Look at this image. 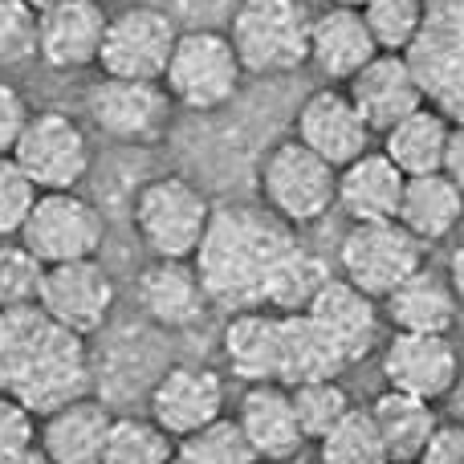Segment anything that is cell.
Wrapping results in <instances>:
<instances>
[{"instance_id":"1","label":"cell","mask_w":464,"mask_h":464,"mask_svg":"<svg viewBox=\"0 0 464 464\" xmlns=\"http://www.w3.org/2000/svg\"><path fill=\"white\" fill-rule=\"evenodd\" d=\"M297 245H302L297 232L269 208L225 204V208H212L208 232H204L192 265L217 305L232 314L265 310L273 273Z\"/></svg>"},{"instance_id":"2","label":"cell","mask_w":464,"mask_h":464,"mask_svg":"<svg viewBox=\"0 0 464 464\" xmlns=\"http://www.w3.org/2000/svg\"><path fill=\"white\" fill-rule=\"evenodd\" d=\"M0 392L37 420L90 395L86 338L57 326L41 305L0 310Z\"/></svg>"},{"instance_id":"3","label":"cell","mask_w":464,"mask_h":464,"mask_svg":"<svg viewBox=\"0 0 464 464\" xmlns=\"http://www.w3.org/2000/svg\"><path fill=\"white\" fill-rule=\"evenodd\" d=\"M310 21L302 0H240L228 41L245 73H289L310 65Z\"/></svg>"},{"instance_id":"4","label":"cell","mask_w":464,"mask_h":464,"mask_svg":"<svg viewBox=\"0 0 464 464\" xmlns=\"http://www.w3.org/2000/svg\"><path fill=\"white\" fill-rule=\"evenodd\" d=\"M139 240L155 261H192L212 220V204L192 179L160 176L147 179L130 204Z\"/></svg>"},{"instance_id":"5","label":"cell","mask_w":464,"mask_h":464,"mask_svg":"<svg viewBox=\"0 0 464 464\" xmlns=\"http://www.w3.org/2000/svg\"><path fill=\"white\" fill-rule=\"evenodd\" d=\"M256 188H261V208H269L289 228H305L318 225L334 208L338 168H330L322 155H314L297 139H281L261 160Z\"/></svg>"},{"instance_id":"6","label":"cell","mask_w":464,"mask_h":464,"mask_svg":"<svg viewBox=\"0 0 464 464\" xmlns=\"http://www.w3.org/2000/svg\"><path fill=\"white\" fill-rule=\"evenodd\" d=\"M245 65L232 49L228 33L220 29H184L163 70V90L176 106L196 114L220 111L240 90Z\"/></svg>"},{"instance_id":"7","label":"cell","mask_w":464,"mask_h":464,"mask_svg":"<svg viewBox=\"0 0 464 464\" xmlns=\"http://www.w3.org/2000/svg\"><path fill=\"white\" fill-rule=\"evenodd\" d=\"M428 245L416 240L400 220H379V225H351L338 245V277L359 285L375 302H383L392 289H400L411 273L424 269Z\"/></svg>"},{"instance_id":"8","label":"cell","mask_w":464,"mask_h":464,"mask_svg":"<svg viewBox=\"0 0 464 464\" xmlns=\"http://www.w3.org/2000/svg\"><path fill=\"white\" fill-rule=\"evenodd\" d=\"M16 240L41 265L90 261V256L102 253L106 220L94 200L78 196V188L73 192H41Z\"/></svg>"},{"instance_id":"9","label":"cell","mask_w":464,"mask_h":464,"mask_svg":"<svg viewBox=\"0 0 464 464\" xmlns=\"http://www.w3.org/2000/svg\"><path fill=\"white\" fill-rule=\"evenodd\" d=\"M13 160L37 184V192H73L90 171V139L65 111H33Z\"/></svg>"},{"instance_id":"10","label":"cell","mask_w":464,"mask_h":464,"mask_svg":"<svg viewBox=\"0 0 464 464\" xmlns=\"http://www.w3.org/2000/svg\"><path fill=\"white\" fill-rule=\"evenodd\" d=\"M179 41V29L163 8L130 5L106 21L98 70L106 78H135V82H163V70L171 62V49Z\"/></svg>"},{"instance_id":"11","label":"cell","mask_w":464,"mask_h":464,"mask_svg":"<svg viewBox=\"0 0 464 464\" xmlns=\"http://www.w3.org/2000/svg\"><path fill=\"white\" fill-rule=\"evenodd\" d=\"M90 119L114 143H160L171 122V98L163 82H135V78H98L86 94Z\"/></svg>"},{"instance_id":"12","label":"cell","mask_w":464,"mask_h":464,"mask_svg":"<svg viewBox=\"0 0 464 464\" xmlns=\"http://www.w3.org/2000/svg\"><path fill=\"white\" fill-rule=\"evenodd\" d=\"M114 297H119L114 294V277L106 273V265L98 261V256H90V261L45 265V281H41L37 305L57 326L90 338L111 318Z\"/></svg>"},{"instance_id":"13","label":"cell","mask_w":464,"mask_h":464,"mask_svg":"<svg viewBox=\"0 0 464 464\" xmlns=\"http://www.w3.org/2000/svg\"><path fill=\"white\" fill-rule=\"evenodd\" d=\"M294 139L310 147L314 155H322L330 168H346L362 151H371L375 130L367 127V119L359 114V106L351 102L343 86H322L305 94V102L297 106Z\"/></svg>"},{"instance_id":"14","label":"cell","mask_w":464,"mask_h":464,"mask_svg":"<svg viewBox=\"0 0 464 464\" xmlns=\"http://www.w3.org/2000/svg\"><path fill=\"white\" fill-rule=\"evenodd\" d=\"M220 416H225V379L212 367H168L151 387V420L176 444L204 432Z\"/></svg>"},{"instance_id":"15","label":"cell","mask_w":464,"mask_h":464,"mask_svg":"<svg viewBox=\"0 0 464 464\" xmlns=\"http://www.w3.org/2000/svg\"><path fill=\"white\" fill-rule=\"evenodd\" d=\"M460 371V351L452 346L449 334H403V330H395L383 351L387 387L420 395L428 403L449 400Z\"/></svg>"},{"instance_id":"16","label":"cell","mask_w":464,"mask_h":464,"mask_svg":"<svg viewBox=\"0 0 464 464\" xmlns=\"http://www.w3.org/2000/svg\"><path fill=\"white\" fill-rule=\"evenodd\" d=\"M346 94H351V102L359 106V114L367 119V127L375 135H383L400 119H408L411 111L428 106L424 90H420L416 73H411L403 53H375L346 82Z\"/></svg>"},{"instance_id":"17","label":"cell","mask_w":464,"mask_h":464,"mask_svg":"<svg viewBox=\"0 0 464 464\" xmlns=\"http://www.w3.org/2000/svg\"><path fill=\"white\" fill-rule=\"evenodd\" d=\"M106 8L98 0H65L37 16V57L49 70H86L98 65L106 33Z\"/></svg>"},{"instance_id":"18","label":"cell","mask_w":464,"mask_h":464,"mask_svg":"<svg viewBox=\"0 0 464 464\" xmlns=\"http://www.w3.org/2000/svg\"><path fill=\"white\" fill-rule=\"evenodd\" d=\"M375 53L379 45L362 21V8L330 5L310 21V65L330 86H346Z\"/></svg>"},{"instance_id":"19","label":"cell","mask_w":464,"mask_h":464,"mask_svg":"<svg viewBox=\"0 0 464 464\" xmlns=\"http://www.w3.org/2000/svg\"><path fill=\"white\" fill-rule=\"evenodd\" d=\"M403 176L392 160L383 155V147L362 151L354 163L338 168V196L334 208H343L351 217V225H379V220H395L400 217V200H403Z\"/></svg>"},{"instance_id":"20","label":"cell","mask_w":464,"mask_h":464,"mask_svg":"<svg viewBox=\"0 0 464 464\" xmlns=\"http://www.w3.org/2000/svg\"><path fill=\"white\" fill-rule=\"evenodd\" d=\"M237 424L245 432V440L253 444L256 460H289L302 452L305 432L297 424L294 400H289L285 383H253L245 395H240L237 408Z\"/></svg>"},{"instance_id":"21","label":"cell","mask_w":464,"mask_h":464,"mask_svg":"<svg viewBox=\"0 0 464 464\" xmlns=\"http://www.w3.org/2000/svg\"><path fill=\"white\" fill-rule=\"evenodd\" d=\"M305 314L334 338V346L346 354V362H359L375 351L379 322H383L379 302L371 294H362L359 285H351L346 277H330Z\"/></svg>"},{"instance_id":"22","label":"cell","mask_w":464,"mask_h":464,"mask_svg":"<svg viewBox=\"0 0 464 464\" xmlns=\"http://www.w3.org/2000/svg\"><path fill=\"white\" fill-rule=\"evenodd\" d=\"M111 424V408L94 395H82V400L41 416L37 449L53 464H102Z\"/></svg>"},{"instance_id":"23","label":"cell","mask_w":464,"mask_h":464,"mask_svg":"<svg viewBox=\"0 0 464 464\" xmlns=\"http://www.w3.org/2000/svg\"><path fill=\"white\" fill-rule=\"evenodd\" d=\"M139 305L163 330H188L208 314L212 297L192 261H155L139 277Z\"/></svg>"},{"instance_id":"24","label":"cell","mask_w":464,"mask_h":464,"mask_svg":"<svg viewBox=\"0 0 464 464\" xmlns=\"http://www.w3.org/2000/svg\"><path fill=\"white\" fill-rule=\"evenodd\" d=\"M228 371L245 387L253 383H277L281 362V314L273 310H237L220 338Z\"/></svg>"},{"instance_id":"25","label":"cell","mask_w":464,"mask_h":464,"mask_svg":"<svg viewBox=\"0 0 464 464\" xmlns=\"http://www.w3.org/2000/svg\"><path fill=\"white\" fill-rule=\"evenodd\" d=\"M383 314L403 334H449L460 318V302L452 294L449 277H440L424 265L400 289L383 297Z\"/></svg>"},{"instance_id":"26","label":"cell","mask_w":464,"mask_h":464,"mask_svg":"<svg viewBox=\"0 0 464 464\" xmlns=\"http://www.w3.org/2000/svg\"><path fill=\"white\" fill-rule=\"evenodd\" d=\"M351 367L346 354L334 346V338L310 318V314H281V362L277 383H318V379H338Z\"/></svg>"},{"instance_id":"27","label":"cell","mask_w":464,"mask_h":464,"mask_svg":"<svg viewBox=\"0 0 464 464\" xmlns=\"http://www.w3.org/2000/svg\"><path fill=\"white\" fill-rule=\"evenodd\" d=\"M367 411H371V420H375L379 436H383V449H387V457H392V464H416L420 452L440 432L436 403L420 400V395H408V392H395V387L375 395V403H371Z\"/></svg>"},{"instance_id":"28","label":"cell","mask_w":464,"mask_h":464,"mask_svg":"<svg viewBox=\"0 0 464 464\" xmlns=\"http://www.w3.org/2000/svg\"><path fill=\"white\" fill-rule=\"evenodd\" d=\"M395 220H400L416 240L436 245V240H444L464 220V192L444 176V171L411 176L408 184H403L400 217Z\"/></svg>"},{"instance_id":"29","label":"cell","mask_w":464,"mask_h":464,"mask_svg":"<svg viewBox=\"0 0 464 464\" xmlns=\"http://www.w3.org/2000/svg\"><path fill=\"white\" fill-rule=\"evenodd\" d=\"M452 122L432 106H420L408 119H400L392 130H383V155L403 171V176H432L444 168Z\"/></svg>"},{"instance_id":"30","label":"cell","mask_w":464,"mask_h":464,"mask_svg":"<svg viewBox=\"0 0 464 464\" xmlns=\"http://www.w3.org/2000/svg\"><path fill=\"white\" fill-rule=\"evenodd\" d=\"M403 57H408L428 106L440 111L452 127H460L464 122V45L452 49V45H436L428 37H416Z\"/></svg>"},{"instance_id":"31","label":"cell","mask_w":464,"mask_h":464,"mask_svg":"<svg viewBox=\"0 0 464 464\" xmlns=\"http://www.w3.org/2000/svg\"><path fill=\"white\" fill-rule=\"evenodd\" d=\"M330 277H334L330 265L322 261L318 253H310L305 245H297L294 253L277 265V273H273L269 294H265V310H273V314H305Z\"/></svg>"},{"instance_id":"32","label":"cell","mask_w":464,"mask_h":464,"mask_svg":"<svg viewBox=\"0 0 464 464\" xmlns=\"http://www.w3.org/2000/svg\"><path fill=\"white\" fill-rule=\"evenodd\" d=\"M318 460L322 464H392V457H387V449H383V436H379L367 408H351L322 436Z\"/></svg>"},{"instance_id":"33","label":"cell","mask_w":464,"mask_h":464,"mask_svg":"<svg viewBox=\"0 0 464 464\" xmlns=\"http://www.w3.org/2000/svg\"><path fill=\"white\" fill-rule=\"evenodd\" d=\"M171 457H176V440L155 420L114 416L102 464H171Z\"/></svg>"},{"instance_id":"34","label":"cell","mask_w":464,"mask_h":464,"mask_svg":"<svg viewBox=\"0 0 464 464\" xmlns=\"http://www.w3.org/2000/svg\"><path fill=\"white\" fill-rule=\"evenodd\" d=\"M362 21H367L379 53H408L411 41L424 29V0H367Z\"/></svg>"},{"instance_id":"35","label":"cell","mask_w":464,"mask_h":464,"mask_svg":"<svg viewBox=\"0 0 464 464\" xmlns=\"http://www.w3.org/2000/svg\"><path fill=\"white\" fill-rule=\"evenodd\" d=\"M289 400H294L297 424H302L305 440H322L346 411L354 408L351 392H346L338 379H318V383H297L289 387Z\"/></svg>"},{"instance_id":"36","label":"cell","mask_w":464,"mask_h":464,"mask_svg":"<svg viewBox=\"0 0 464 464\" xmlns=\"http://www.w3.org/2000/svg\"><path fill=\"white\" fill-rule=\"evenodd\" d=\"M41 281H45V265L21 240H0V310L37 305Z\"/></svg>"},{"instance_id":"37","label":"cell","mask_w":464,"mask_h":464,"mask_svg":"<svg viewBox=\"0 0 464 464\" xmlns=\"http://www.w3.org/2000/svg\"><path fill=\"white\" fill-rule=\"evenodd\" d=\"M188 452H196L204 464H256V452L253 444L245 440V432H240L237 416H220L217 424H208L204 432L188 436V440H179Z\"/></svg>"},{"instance_id":"38","label":"cell","mask_w":464,"mask_h":464,"mask_svg":"<svg viewBox=\"0 0 464 464\" xmlns=\"http://www.w3.org/2000/svg\"><path fill=\"white\" fill-rule=\"evenodd\" d=\"M37 196V184L21 171V163L13 155H0V240L21 237Z\"/></svg>"},{"instance_id":"39","label":"cell","mask_w":464,"mask_h":464,"mask_svg":"<svg viewBox=\"0 0 464 464\" xmlns=\"http://www.w3.org/2000/svg\"><path fill=\"white\" fill-rule=\"evenodd\" d=\"M37 53V13L24 0H0V70Z\"/></svg>"},{"instance_id":"40","label":"cell","mask_w":464,"mask_h":464,"mask_svg":"<svg viewBox=\"0 0 464 464\" xmlns=\"http://www.w3.org/2000/svg\"><path fill=\"white\" fill-rule=\"evenodd\" d=\"M37 428H41V420L21 400L0 392V464L21 457L24 449H33L37 444Z\"/></svg>"},{"instance_id":"41","label":"cell","mask_w":464,"mask_h":464,"mask_svg":"<svg viewBox=\"0 0 464 464\" xmlns=\"http://www.w3.org/2000/svg\"><path fill=\"white\" fill-rule=\"evenodd\" d=\"M420 37L436 45H464V0H424V29Z\"/></svg>"},{"instance_id":"42","label":"cell","mask_w":464,"mask_h":464,"mask_svg":"<svg viewBox=\"0 0 464 464\" xmlns=\"http://www.w3.org/2000/svg\"><path fill=\"white\" fill-rule=\"evenodd\" d=\"M29 114L33 111H29V102H24V94L0 73V155H13V147H16V139H21Z\"/></svg>"},{"instance_id":"43","label":"cell","mask_w":464,"mask_h":464,"mask_svg":"<svg viewBox=\"0 0 464 464\" xmlns=\"http://www.w3.org/2000/svg\"><path fill=\"white\" fill-rule=\"evenodd\" d=\"M416 464H464V428L460 424H440V432L432 436L424 452H420Z\"/></svg>"},{"instance_id":"44","label":"cell","mask_w":464,"mask_h":464,"mask_svg":"<svg viewBox=\"0 0 464 464\" xmlns=\"http://www.w3.org/2000/svg\"><path fill=\"white\" fill-rule=\"evenodd\" d=\"M440 171L464 192V122H460V127H452L449 151H444V168H440Z\"/></svg>"},{"instance_id":"45","label":"cell","mask_w":464,"mask_h":464,"mask_svg":"<svg viewBox=\"0 0 464 464\" xmlns=\"http://www.w3.org/2000/svg\"><path fill=\"white\" fill-rule=\"evenodd\" d=\"M449 285H452V294H457V302L464 305V245L452 253V261H449Z\"/></svg>"},{"instance_id":"46","label":"cell","mask_w":464,"mask_h":464,"mask_svg":"<svg viewBox=\"0 0 464 464\" xmlns=\"http://www.w3.org/2000/svg\"><path fill=\"white\" fill-rule=\"evenodd\" d=\"M449 408H452V420L464 428V371H460V379L452 383V392H449Z\"/></svg>"},{"instance_id":"47","label":"cell","mask_w":464,"mask_h":464,"mask_svg":"<svg viewBox=\"0 0 464 464\" xmlns=\"http://www.w3.org/2000/svg\"><path fill=\"white\" fill-rule=\"evenodd\" d=\"M5 464H53V460H49V457H45V452H41V449H37V444H33V449H24V452H21V457L5 460Z\"/></svg>"},{"instance_id":"48","label":"cell","mask_w":464,"mask_h":464,"mask_svg":"<svg viewBox=\"0 0 464 464\" xmlns=\"http://www.w3.org/2000/svg\"><path fill=\"white\" fill-rule=\"evenodd\" d=\"M171 464H204V460L196 457V452H188L184 444H176V457H171Z\"/></svg>"},{"instance_id":"49","label":"cell","mask_w":464,"mask_h":464,"mask_svg":"<svg viewBox=\"0 0 464 464\" xmlns=\"http://www.w3.org/2000/svg\"><path fill=\"white\" fill-rule=\"evenodd\" d=\"M24 5H29L33 13L41 16V13H49V8H53V5H65V0H24Z\"/></svg>"},{"instance_id":"50","label":"cell","mask_w":464,"mask_h":464,"mask_svg":"<svg viewBox=\"0 0 464 464\" xmlns=\"http://www.w3.org/2000/svg\"><path fill=\"white\" fill-rule=\"evenodd\" d=\"M330 5H346V8H362L367 0H330Z\"/></svg>"},{"instance_id":"51","label":"cell","mask_w":464,"mask_h":464,"mask_svg":"<svg viewBox=\"0 0 464 464\" xmlns=\"http://www.w3.org/2000/svg\"><path fill=\"white\" fill-rule=\"evenodd\" d=\"M256 464H273V460H256Z\"/></svg>"}]
</instances>
